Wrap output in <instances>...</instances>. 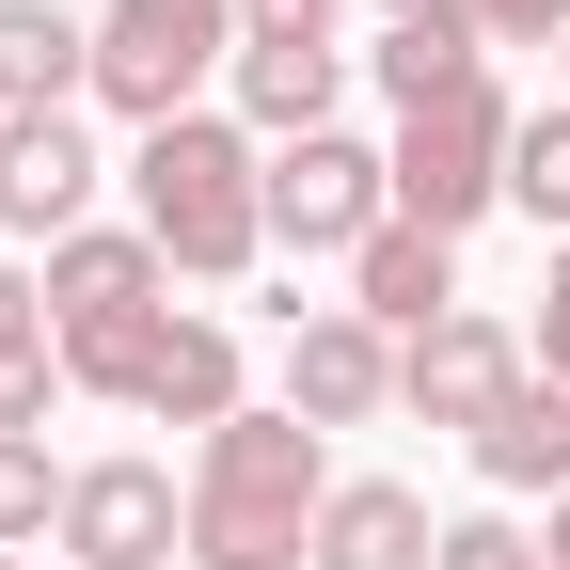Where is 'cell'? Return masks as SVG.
I'll return each mask as SVG.
<instances>
[{"mask_svg": "<svg viewBox=\"0 0 570 570\" xmlns=\"http://www.w3.org/2000/svg\"><path fill=\"white\" fill-rule=\"evenodd\" d=\"M508 142H523V111H508V80H444L428 111H396V223H428V238H475L491 206H508Z\"/></svg>", "mask_w": 570, "mask_h": 570, "instance_id": "obj_5", "label": "cell"}, {"mask_svg": "<svg viewBox=\"0 0 570 570\" xmlns=\"http://www.w3.org/2000/svg\"><path fill=\"white\" fill-rule=\"evenodd\" d=\"M348 317H381L396 348L428 317H460V238H428V223H381L365 254H348Z\"/></svg>", "mask_w": 570, "mask_h": 570, "instance_id": "obj_14", "label": "cell"}, {"mask_svg": "<svg viewBox=\"0 0 570 570\" xmlns=\"http://www.w3.org/2000/svg\"><path fill=\"white\" fill-rule=\"evenodd\" d=\"M539 381V348H523V317H491V302H460V317H428L412 348H396V412H428L444 444H475L491 412H508Z\"/></svg>", "mask_w": 570, "mask_h": 570, "instance_id": "obj_8", "label": "cell"}, {"mask_svg": "<svg viewBox=\"0 0 570 570\" xmlns=\"http://www.w3.org/2000/svg\"><path fill=\"white\" fill-rule=\"evenodd\" d=\"M523 348H539V381H570V238H554V269H539V317H523Z\"/></svg>", "mask_w": 570, "mask_h": 570, "instance_id": "obj_23", "label": "cell"}, {"mask_svg": "<svg viewBox=\"0 0 570 570\" xmlns=\"http://www.w3.org/2000/svg\"><path fill=\"white\" fill-rule=\"evenodd\" d=\"M223 96H238L254 142H317L333 96H348V48H238V80H223Z\"/></svg>", "mask_w": 570, "mask_h": 570, "instance_id": "obj_15", "label": "cell"}, {"mask_svg": "<svg viewBox=\"0 0 570 570\" xmlns=\"http://www.w3.org/2000/svg\"><path fill=\"white\" fill-rule=\"evenodd\" d=\"M539 554H554V570H570V491H554V508H539Z\"/></svg>", "mask_w": 570, "mask_h": 570, "instance_id": "obj_24", "label": "cell"}, {"mask_svg": "<svg viewBox=\"0 0 570 570\" xmlns=\"http://www.w3.org/2000/svg\"><path fill=\"white\" fill-rule=\"evenodd\" d=\"M460 460H475L491 491H523V508H554V491H570V381H523V396L491 412Z\"/></svg>", "mask_w": 570, "mask_h": 570, "instance_id": "obj_16", "label": "cell"}, {"mask_svg": "<svg viewBox=\"0 0 570 570\" xmlns=\"http://www.w3.org/2000/svg\"><path fill=\"white\" fill-rule=\"evenodd\" d=\"M127 412H142V428H190V444H206V428H238V412H254L238 333H223V317H175V348L142 365V396H127Z\"/></svg>", "mask_w": 570, "mask_h": 570, "instance_id": "obj_13", "label": "cell"}, {"mask_svg": "<svg viewBox=\"0 0 570 570\" xmlns=\"http://www.w3.org/2000/svg\"><path fill=\"white\" fill-rule=\"evenodd\" d=\"M175 254L142 238V223H96V238H63L48 254V348H63V396H142V365L175 348Z\"/></svg>", "mask_w": 570, "mask_h": 570, "instance_id": "obj_3", "label": "cell"}, {"mask_svg": "<svg viewBox=\"0 0 570 570\" xmlns=\"http://www.w3.org/2000/svg\"><path fill=\"white\" fill-rule=\"evenodd\" d=\"M475 48H570V0H460Z\"/></svg>", "mask_w": 570, "mask_h": 570, "instance_id": "obj_22", "label": "cell"}, {"mask_svg": "<svg viewBox=\"0 0 570 570\" xmlns=\"http://www.w3.org/2000/svg\"><path fill=\"white\" fill-rule=\"evenodd\" d=\"M317 508H333V428H302L285 396L190 444V570H317Z\"/></svg>", "mask_w": 570, "mask_h": 570, "instance_id": "obj_1", "label": "cell"}, {"mask_svg": "<svg viewBox=\"0 0 570 570\" xmlns=\"http://www.w3.org/2000/svg\"><path fill=\"white\" fill-rule=\"evenodd\" d=\"M0 570H32V554H0Z\"/></svg>", "mask_w": 570, "mask_h": 570, "instance_id": "obj_26", "label": "cell"}, {"mask_svg": "<svg viewBox=\"0 0 570 570\" xmlns=\"http://www.w3.org/2000/svg\"><path fill=\"white\" fill-rule=\"evenodd\" d=\"M238 48H348V0H238Z\"/></svg>", "mask_w": 570, "mask_h": 570, "instance_id": "obj_21", "label": "cell"}, {"mask_svg": "<svg viewBox=\"0 0 570 570\" xmlns=\"http://www.w3.org/2000/svg\"><path fill=\"white\" fill-rule=\"evenodd\" d=\"M63 412V348H48V269L0 254V428H48Z\"/></svg>", "mask_w": 570, "mask_h": 570, "instance_id": "obj_17", "label": "cell"}, {"mask_svg": "<svg viewBox=\"0 0 570 570\" xmlns=\"http://www.w3.org/2000/svg\"><path fill=\"white\" fill-rule=\"evenodd\" d=\"M554 96H570V48H554Z\"/></svg>", "mask_w": 570, "mask_h": 570, "instance_id": "obj_25", "label": "cell"}, {"mask_svg": "<svg viewBox=\"0 0 570 570\" xmlns=\"http://www.w3.org/2000/svg\"><path fill=\"white\" fill-rule=\"evenodd\" d=\"M17 111H96V17L0 0V127H17Z\"/></svg>", "mask_w": 570, "mask_h": 570, "instance_id": "obj_12", "label": "cell"}, {"mask_svg": "<svg viewBox=\"0 0 570 570\" xmlns=\"http://www.w3.org/2000/svg\"><path fill=\"white\" fill-rule=\"evenodd\" d=\"M317 570H444L428 491H412V475H333V508H317Z\"/></svg>", "mask_w": 570, "mask_h": 570, "instance_id": "obj_11", "label": "cell"}, {"mask_svg": "<svg viewBox=\"0 0 570 570\" xmlns=\"http://www.w3.org/2000/svg\"><path fill=\"white\" fill-rule=\"evenodd\" d=\"M206 80H238V0H96V111L142 127H190Z\"/></svg>", "mask_w": 570, "mask_h": 570, "instance_id": "obj_4", "label": "cell"}, {"mask_svg": "<svg viewBox=\"0 0 570 570\" xmlns=\"http://www.w3.org/2000/svg\"><path fill=\"white\" fill-rule=\"evenodd\" d=\"M508 206H523L539 238H570V96L523 111V142H508Z\"/></svg>", "mask_w": 570, "mask_h": 570, "instance_id": "obj_19", "label": "cell"}, {"mask_svg": "<svg viewBox=\"0 0 570 570\" xmlns=\"http://www.w3.org/2000/svg\"><path fill=\"white\" fill-rule=\"evenodd\" d=\"M285 412L302 428H381L396 412V333L348 302H285Z\"/></svg>", "mask_w": 570, "mask_h": 570, "instance_id": "obj_9", "label": "cell"}, {"mask_svg": "<svg viewBox=\"0 0 570 570\" xmlns=\"http://www.w3.org/2000/svg\"><path fill=\"white\" fill-rule=\"evenodd\" d=\"M127 223L175 254V285H238L269 254V142L238 111H190V127H142L127 142Z\"/></svg>", "mask_w": 570, "mask_h": 570, "instance_id": "obj_2", "label": "cell"}, {"mask_svg": "<svg viewBox=\"0 0 570 570\" xmlns=\"http://www.w3.org/2000/svg\"><path fill=\"white\" fill-rule=\"evenodd\" d=\"M63 475H80V460H48V428H0V554L63 539Z\"/></svg>", "mask_w": 570, "mask_h": 570, "instance_id": "obj_18", "label": "cell"}, {"mask_svg": "<svg viewBox=\"0 0 570 570\" xmlns=\"http://www.w3.org/2000/svg\"><path fill=\"white\" fill-rule=\"evenodd\" d=\"M175 554H190V475L175 460L111 444V460L63 475V570H175Z\"/></svg>", "mask_w": 570, "mask_h": 570, "instance_id": "obj_7", "label": "cell"}, {"mask_svg": "<svg viewBox=\"0 0 570 570\" xmlns=\"http://www.w3.org/2000/svg\"><path fill=\"white\" fill-rule=\"evenodd\" d=\"M396 223V159L381 142H348V127H317V142H269V254H317V269H348Z\"/></svg>", "mask_w": 570, "mask_h": 570, "instance_id": "obj_6", "label": "cell"}, {"mask_svg": "<svg viewBox=\"0 0 570 570\" xmlns=\"http://www.w3.org/2000/svg\"><path fill=\"white\" fill-rule=\"evenodd\" d=\"M96 190H111V159H96V127L80 111H17L0 127V238H96Z\"/></svg>", "mask_w": 570, "mask_h": 570, "instance_id": "obj_10", "label": "cell"}, {"mask_svg": "<svg viewBox=\"0 0 570 570\" xmlns=\"http://www.w3.org/2000/svg\"><path fill=\"white\" fill-rule=\"evenodd\" d=\"M444 570H554V554H539V523H508V508H460V523H444Z\"/></svg>", "mask_w": 570, "mask_h": 570, "instance_id": "obj_20", "label": "cell"}]
</instances>
